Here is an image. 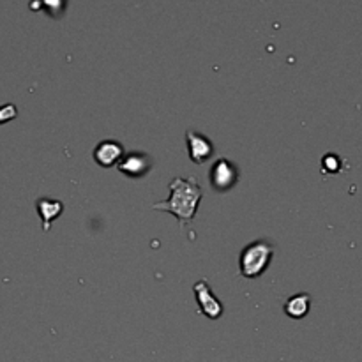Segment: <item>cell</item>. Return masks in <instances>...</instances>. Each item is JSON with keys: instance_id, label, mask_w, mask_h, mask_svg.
Segmentation results:
<instances>
[{"instance_id": "obj_2", "label": "cell", "mask_w": 362, "mask_h": 362, "mask_svg": "<svg viewBox=\"0 0 362 362\" xmlns=\"http://www.w3.org/2000/svg\"><path fill=\"white\" fill-rule=\"evenodd\" d=\"M274 257V246L269 240L258 239L247 244L239 257V271L246 279H257L264 274Z\"/></svg>"}, {"instance_id": "obj_8", "label": "cell", "mask_w": 362, "mask_h": 362, "mask_svg": "<svg viewBox=\"0 0 362 362\" xmlns=\"http://www.w3.org/2000/svg\"><path fill=\"white\" fill-rule=\"evenodd\" d=\"M35 209H37V214L41 218V225L45 232H48L52 223L55 221L57 218H60L64 212V204L60 200H52V198H39L35 202Z\"/></svg>"}, {"instance_id": "obj_9", "label": "cell", "mask_w": 362, "mask_h": 362, "mask_svg": "<svg viewBox=\"0 0 362 362\" xmlns=\"http://www.w3.org/2000/svg\"><path fill=\"white\" fill-rule=\"evenodd\" d=\"M311 308V296L310 293H296L290 297L285 303V313L286 317L293 318V320H303Z\"/></svg>"}, {"instance_id": "obj_6", "label": "cell", "mask_w": 362, "mask_h": 362, "mask_svg": "<svg viewBox=\"0 0 362 362\" xmlns=\"http://www.w3.org/2000/svg\"><path fill=\"white\" fill-rule=\"evenodd\" d=\"M186 141L189 158L194 165H204L214 154V145H212V141L207 136H204V134L197 133V131H186Z\"/></svg>"}, {"instance_id": "obj_4", "label": "cell", "mask_w": 362, "mask_h": 362, "mask_svg": "<svg viewBox=\"0 0 362 362\" xmlns=\"http://www.w3.org/2000/svg\"><path fill=\"white\" fill-rule=\"evenodd\" d=\"M193 292L194 297H197L198 311L204 317H207L209 320H218V318H221L225 308H223L221 300L214 296L212 288L209 286L207 279L202 278L200 281H197V285L193 286Z\"/></svg>"}, {"instance_id": "obj_1", "label": "cell", "mask_w": 362, "mask_h": 362, "mask_svg": "<svg viewBox=\"0 0 362 362\" xmlns=\"http://www.w3.org/2000/svg\"><path fill=\"white\" fill-rule=\"evenodd\" d=\"M202 198H204V189L198 184L197 177H187V179L175 177L170 182V197L165 202L152 205V209L175 216L180 225H189L197 216Z\"/></svg>"}, {"instance_id": "obj_12", "label": "cell", "mask_w": 362, "mask_h": 362, "mask_svg": "<svg viewBox=\"0 0 362 362\" xmlns=\"http://www.w3.org/2000/svg\"><path fill=\"white\" fill-rule=\"evenodd\" d=\"M42 6L48 9V13L52 14V16H57V14H60L64 11V4H66V0H41Z\"/></svg>"}, {"instance_id": "obj_11", "label": "cell", "mask_w": 362, "mask_h": 362, "mask_svg": "<svg viewBox=\"0 0 362 362\" xmlns=\"http://www.w3.org/2000/svg\"><path fill=\"white\" fill-rule=\"evenodd\" d=\"M18 117V108L13 105V103H7V105L0 106V126L2 124L11 122Z\"/></svg>"}, {"instance_id": "obj_5", "label": "cell", "mask_w": 362, "mask_h": 362, "mask_svg": "<svg viewBox=\"0 0 362 362\" xmlns=\"http://www.w3.org/2000/svg\"><path fill=\"white\" fill-rule=\"evenodd\" d=\"M152 165L154 163H152L151 156L145 154V152L133 151L122 156V159L117 163V170L129 179H141L151 172Z\"/></svg>"}, {"instance_id": "obj_10", "label": "cell", "mask_w": 362, "mask_h": 362, "mask_svg": "<svg viewBox=\"0 0 362 362\" xmlns=\"http://www.w3.org/2000/svg\"><path fill=\"white\" fill-rule=\"evenodd\" d=\"M322 166H324V172L338 173L339 166H341V159H339L334 152H329V154L322 159Z\"/></svg>"}, {"instance_id": "obj_3", "label": "cell", "mask_w": 362, "mask_h": 362, "mask_svg": "<svg viewBox=\"0 0 362 362\" xmlns=\"http://www.w3.org/2000/svg\"><path fill=\"white\" fill-rule=\"evenodd\" d=\"M212 189L218 193H226L239 182V168L228 159H218L209 172Z\"/></svg>"}, {"instance_id": "obj_7", "label": "cell", "mask_w": 362, "mask_h": 362, "mask_svg": "<svg viewBox=\"0 0 362 362\" xmlns=\"http://www.w3.org/2000/svg\"><path fill=\"white\" fill-rule=\"evenodd\" d=\"M124 154L126 152H124V147L120 141L103 140L95 145L94 152H92V158H94V161L101 168H112V166H117V163L122 159Z\"/></svg>"}]
</instances>
